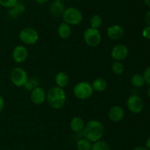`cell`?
<instances>
[{"instance_id": "cell-1", "label": "cell", "mask_w": 150, "mask_h": 150, "mask_svg": "<svg viewBox=\"0 0 150 150\" xmlns=\"http://www.w3.org/2000/svg\"><path fill=\"white\" fill-rule=\"evenodd\" d=\"M104 126L100 121L98 120H90L85 124L82 135L83 138L94 143L101 140L104 135Z\"/></svg>"}, {"instance_id": "cell-2", "label": "cell", "mask_w": 150, "mask_h": 150, "mask_svg": "<svg viewBox=\"0 0 150 150\" xmlns=\"http://www.w3.org/2000/svg\"><path fill=\"white\" fill-rule=\"evenodd\" d=\"M67 96L63 88L58 86L53 87L46 94V100L52 108L59 110L62 108L66 103Z\"/></svg>"}, {"instance_id": "cell-3", "label": "cell", "mask_w": 150, "mask_h": 150, "mask_svg": "<svg viewBox=\"0 0 150 150\" xmlns=\"http://www.w3.org/2000/svg\"><path fill=\"white\" fill-rule=\"evenodd\" d=\"M64 22L69 25H78L83 20V14L79 9L70 7L66 8L62 14Z\"/></svg>"}, {"instance_id": "cell-4", "label": "cell", "mask_w": 150, "mask_h": 150, "mask_svg": "<svg viewBox=\"0 0 150 150\" xmlns=\"http://www.w3.org/2000/svg\"><path fill=\"white\" fill-rule=\"evenodd\" d=\"M93 88L89 82L82 81L75 85L73 94L75 96L81 100H86L90 98L93 94Z\"/></svg>"}, {"instance_id": "cell-5", "label": "cell", "mask_w": 150, "mask_h": 150, "mask_svg": "<svg viewBox=\"0 0 150 150\" xmlns=\"http://www.w3.org/2000/svg\"><path fill=\"white\" fill-rule=\"evenodd\" d=\"M19 38L21 41L27 45L35 44L39 40V34L38 31L32 27H25L19 32Z\"/></svg>"}, {"instance_id": "cell-6", "label": "cell", "mask_w": 150, "mask_h": 150, "mask_svg": "<svg viewBox=\"0 0 150 150\" xmlns=\"http://www.w3.org/2000/svg\"><path fill=\"white\" fill-rule=\"evenodd\" d=\"M10 80L15 86L23 87L27 82L28 74L22 68H14L10 72Z\"/></svg>"}, {"instance_id": "cell-7", "label": "cell", "mask_w": 150, "mask_h": 150, "mask_svg": "<svg viewBox=\"0 0 150 150\" xmlns=\"http://www.w3.org/2000/svg\"><path fill=\"white\" fill-rule=\"evenodd\" d=\"M83 40L89 46H98L101 42L100 32L98 29L89 27L83 33Z\"/></svg>"}, {"instance_id": "cell-8", "label": "cell", "mask_w": 150, "mask_h": 150, "mask_svg": "<svg viewBox=\"0 0 150 150\" xmlns=\"http://www.w3.org/2000/svg\"><path fill=\"white\" fill-rule=\"evenodd\" d=\"M127 106L128 110L131 113L138 114L143 111L144 104V101L138 95H132L127 99Z\"/></svg>"}, {"instance_id": "cell-9", "label": "cell", "mask_w": 150, "mask_h": 150, "mask_svg": "<svg viewBox=\"0 0 150 150\" xmlns=\"http://www.w3.org/2000/svg\"><path fill=\"white\" fill-rule=\"evenodd\" d=\"M111 55L115 61H122L128 55V49L124 44H117L111 49Z\"/></svg>"}, {"instance_id": "cell-10", "label": "cell", "mask_w": 150, "mask_h": 150, "mask_svg": "<svg viewBox=\"0 0 150 150\" xmlns=\"http://www.w3.org/2000/svg\"><path fill=\"white\" fill-rule=\"evenodd\" d=\"M29 53L24 46L18 45L13 51V58L17 63H22L27 59Z\"/></svg>"}, {"instance_id": "cell-11", "label": "cell", "mask_w": 150, "mask_h": 150, "mask_svg": "<svg viewBox=\"0 0 150 150\" xmlns=\"http://www.w3.org/2000/svg\"><path fill=\"white\" fill-rule=\"evenodd\" d=\"M46 99V94L40 87H36L31 93V100L36 105L42 104Z\"/></svg>"}, {"instance_id": "cell-12", "label": "cell", "mask_w": 150, "mask_h": 150, "mask_svg": "<svg viewBox=\"0 0 150 150\" xmlns=\"http://www.w3.org/2000/svg\"><path fill=\"white\" fill-rule=\"evenodd\" d=\"M108 116L111 121L114 122H119L124 118L125 112L122 107L118 105L113 106L108 110Z\"/></svg>"}, {"instance_id": "cell-13", "label": "cell", "mask_w": 150, "mask_h": 150, "mask_svg": "<svg viewBox=\"0 0 150 150\" xmlns=\"http://www.w3.org/2000/svg\"><path fill=\"white\" fill-rule=\"evenodd\" d=\"M107 35L111 40H119L124 35V29L119 24L112 25L107 29Z\"/></svg>"}, {"instance_id": "cell-14", "label": "cell", "mask_w": 150, "mask_h": 150, "mask_svg": "<svg viewBox=\"0 0 150 150\" xmlns=\"http://www.w3.org/2000/svg\"><path fill=\"white\" fill-rule=\"evenodd\" d=\"M64 10H65V7L62 0H54L49 7L50 13L54 17L62 16Z\"/></svg>"}, {"instance_id": "cell-15", "label": "cell", "mask_w": 150, "mask_h": 150, "mask_svg": "<svg viewBox=\"0 0 150 150\" xmlns=\"http://www.w3.org/2000/svg\"><path fill=\"white\" fill-rule=\"evenodd\" d=\"M26 10V7L23 3L18 2L13 7L9 8L8 10V16L11 19H16L23 13Z\"/></svg>"}, {"instance_id": "cell-16", "label": "cell", "mask_w": 150, "mask_h": 150, "mask_svg": "<svg viewBox=\"0 0 150 150\" xmlns=\"http://www.w3.org/2000/svg\"><path fill=\"white\" fill-rule=\"evenodd\" d=\"M70 126L72 130L76 133H82L85 126V124L81 118L75 116L70 121Z\"/></svg>"}, {"instance_id": "cell-17", "label": "cell", "mask_w": 150, "mask_h": 150, "mask_svg": "<svg viewBox=\"0 0 150 150\" xmlns=\"http://www.w3.org/2000/svg\"><path fill=\"white\" fill-rule=\"evenodd\" d=\"M69 80H70L69 76L67 73L64 71L59 72L55 76V82L57 84V86L62 88H64L68 85Z\"/></svg>"}, {"instance_id": "cell-18", "label": "cell", "mask_w": 150, "mask_h": 150, "mask_svg": "<svg viewBox=\"0 0 150 150\" xmlns=\"http://www.w3.org/2000/svg\"><path fill=\"white\" fill-rule=\"evenodd\" d=\"M57 32H58V34L60 38H63V39H67L71 35L72 31L70 25L65 23V22L61 23L59 24V26H58Z\"/></svg>"}, {"instance_id": "cell-19", "label": "cell", "mask_w": 150, "mask_h": 150, "mask_svg": "<svg viewBox=\"0 0 150 150\" xmlns=\"http://www.w3.org/2000/svg\"><path fill=\"white\" fill-rule=\"evenodd\" d=\"M107 82L103 78H97L93 81L92 84V88L94 91H96L98 92H103L105 91L107 88Z\"/></svg>"}, {"instance_id": "cell-20", "label": "cell", "mask_w": 150, "mask_h": 150, "mask_svg": "<svg viewBox=\"0 0 150 150\" xmlns=\"http://www.w3.org/2000/svg\"><path fill=\"white\" fill-rule=\"evenodd\" d=\"M92 142H90L84 138L79 139L76 144L78 150H91L92 149Z\"/></svg>"}, {"instance_id": "cell-21", "label": "cell", "mask_w": 150, "mask_h": 150, "mask_svg": "<svg viewBox=\"0 0 150 150\" xmlns=\"http://www.w3.org/2000/svg\"><path fill=\"white\" fill-rule=\"evenodd\" d=\"M91 150H110V146L106 141L99 140L92 144Z\"/></svg>"}, {"instance_id": "cell-22", "label": "cell", "mask_w": 150, "mask_h": 150, "mask_svg": "<svg viewBox=\"0 0 150 150\" xmlns=\"http://www.w3.org/2000/svg\"><path fill=\"white\" fill-rule=\"evenodd\" d=\"M145 83L143 75L136 74L133 75L131 78V84L136 88H141Z\"/></svg>"}, {"instance_id": "cell-23", "label": "cell", "mask_w": 150, "mask_h": 150, "mask_svg": "<svg viewBox=\"0 0 150 150\" xmlns=\"http://www.w3.org/2000/svg\"><path fill=\"white\" fill-rule=\"evenodd\" d=\"M40 81L38 78L36 77H32L30 79H28L27 82L24 85V88L28 91H32L34 88L36 87L39 86Z\"/></svg>"}, {"instance_id": "cell-24", "label": "cell", "mask_w": 150, "mask_h": 150, "mask_svg": "<svg viewBox=\"0 0 150 150\" xmlns=\"http://www.w3.org/2000/svg\"><path fill=\"white\" fill-rule=\"evenodd\" d=\"M111 69L114 74L121 75L124 72V66L120 61H114L111 66Z\"/></svg>"}, {"instance_id": "cell-25", "label": "cell", "mask_w": 150, "mask_h": 150, "mask_svg": "<svg viewBox=\"0 0 150 150\" xmlns=\"http://www.w3.org/2000/svg\"><path fill=\"white\" fill-rule=\"evenodd\" d=\"M103 24V19L99 15H94L90 19V24L91 27L98 29Z\"/></svg>"}, {"instance_id": "cell-26", "label": "cell", "mask_w": 150, "mask_h": 150, "mask_svg": "<svg viewBox=\"0 0 150 150\" xmlns=\"http://www.w3.org/2000/svg\"><path fill=\"white\" fill-rule=\"evenodd\" d=\"M18 2V0H0V5L6 8H10Z\"/></svg>"}, {"instance_id": "cell-27", "label": "cell", "mask_w": 150, "mask_h": 150, "mask_svg": "<svg viewBox=\"0 0 150 150\" xmlns=\"http://www.w3.org/2000/svg\"><path fill=\"white\" fill-rule=\"evenodd\" d=\"M143 76L144 79L145 83H146L150 86V67H148L147 69H145Z\"/></svg>"}, {"instance_id": "cell-28", "label": "cell", "mask_w": 150, "mask_h": 150, "mask_svg": "<svg viewBox=\"0 0 150 150\" xmlns=\"http://www.w3.org/2000/svg\"><path fill=\"white\" fill-rule=\"evenodd\" d=\"M142 35L144 38H146V39H150V26L144 27V29L142 31Z\"/></svg>"}, {"instance_id": "cell-29", "label": "cell", "mask_w": 150, "mask_h": 150, "mask_svg": "<svg viewBox=\"0 0 150 150\" xmlns=\"http://www.w3.org/2000/svg\"><path fill=\"white\" fill-rule=\"evenodd\" d=\"M144 20L146 24H147L148 26H150V10H148V11L146 13Z\"/></svg>"}, {"instance_id": "cell-30", "label": "cell", "mask_w": 150, "mask_h": 150, "mask_svg": "<svg viewBox=\"0 0 150 150\" xmlns=\"http://www.w3.org/2000/svg\"><path fill=\"white\" fill-rule=\"evenodd\" d=\"M4 107V100L1 96H0V113H1Z\"/></svg>"}, {"instance_id": "cell-31", "label": "cell", "mask_w": 150, "mask_h": 150, "mask_svg": "<svg viewBox=\"0 0 150 150\" xmlns=\"http://www.w3.org/2000/svg\"><path fill=\"white\" fill-rule=\"evenodd\" d=\"M35 1L40 4H45V3L48 2L49 0H35Z\"/></svg>"}, {"instance_id": "cell-32", "label": "cell", "mask_w": 150, "mask_h": 150, "mask_svg": "<svg viewBox=\"0 0 150 150\" xmlns=\"http://www.w3.org/2000/svg\"><path fill=\"white\" fill-rule=\"evenodd\" d=\"M133 150H149L146 146H137Z\"/></svg>"}, {"instance_id": "cell-33", "label": "cell", "mask_w": 150, "mask_h": 150, "mask_svg": "<svg viewBox=\"0 0 150 150\" xmlns=\"http://www.w3.org/2000/svg\"><path fill=\"white\" fill-rule=\"evenodd\" d=\"M146 147L148 149L150 150V138H148L146 141Z\"/></svg>"}, {"instance_id": "cell-34", "label": "cell", "mask_w": 150, "mask_h": 150, "mask_svg": "<svg viewBox=\"0 0 150 150\" xmlns=\"http://www.w3.org/2000/svg\"><path fill=\"white\" fill-rule=\"evenodd\" d=\"M143 1L145 3V4H146L148 7H150V0H143Z\"/></svg>"}, {"instance_id": "cell-35", "label": "cell", "mask_w": 150, "mask_h": 150, "mask_svg": "<svg viewBox=\"0 0 150 150\" xmlns=\"http://www.w3.org/2000/svg\"><path fill=\"white\" fill-rule=\"evenodd\" d=\"M147 95H148V96H149V98L150 99V88H149V90H148V92H147Z\"/></svg>"}]
</instances>
